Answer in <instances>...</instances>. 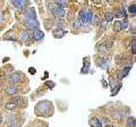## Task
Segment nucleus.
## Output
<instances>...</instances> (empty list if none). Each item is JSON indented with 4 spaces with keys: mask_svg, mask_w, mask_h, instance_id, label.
I'll use <instances>...</instances> for the list:
<instances>
[{
    "mask_svg": "<svg viewBox=\"0 0 136 127\" xmlns=\"http://www.w3.org/2000/svg\"><path fill=\"white\" fill-rule=\"evenodd\" d=\"M127 27H128V19H127V18H125V19L122 20V23H121V30L127 28Z\"/></svg>",
    "mask_w": 136,
    "mask_h": 127,
    "instance_id": "393cba45",
    "label": "nucleus"
},
{
    "mask_svg": "<svg viewBox=\"0 0 136 127\" xmlns=\"http://www.w3.org/2000/svg\"><path fill=\"white\" fill-rule=\"evenodd\" d=\"M127 127H135V117L129 116L127 119Z\"/></svg>",
    "mask_w": 136,
    "mask_h": 127,
    "instance_id": "4468645a",
    "label": "nucleus"
},
{
    "mask_svg": "<svg viewBox=\"0 0 136 127\" xmlns=\"http://www.w3.org/2000/svg\"><path fill=\"white\" fill-rule=\"evenodd\" d=\"M22 79V74L20 73H12L9 75V82L12 83H18Z\"/></svg>",
    "mask_w": 136,
    "mask_h": 127,
    "instance_id": "7ed1b4c3",
    "label": "nucleus"
},
{
    "mask_svg": "<svg viewBox=\"0 0 136 127\" xmlns=\"http://www.w3.org/2000/svg\"><path fill=\"white\" fill-rule=\"evenodd\" d=\"M16 107H17V105L15 104L14 102H12V101H10V102H6V103H5V108H6L7 110H14Z\"/></svg>",
    "mask_w": 136,
    "mask_h": 127,
    "instance_id": "2eb2a0df",
    "label": "nucleus"
},
{
    "mask_svg": "<svg viewBox=\"0 0 136 127\" xmlns=\"http://www.w3.org/2000/svg\"><path fill=\"white\" fill-rule=\"evenodd\" d=\"M12 102H14L16 105H22L23 104V98L22 97H17V95H14L12 98Z\"/></svg>",
    "mask_w": 136,
    "mask_h": 127,
    "instance_id": "9b49d317",
    "label": "nucleus"
},
{
    "mask_svg": "<svg viewBox=\"0 0 136 127\" xmlns=\"http://www.w3.org/2000/svg\"><path fill=\"white\" fill-rule=\"evenodd\" d=\"M90 125L92 126V127H102L101 121L99 120L96 117H92V118L90 119Z\"/></svg>",
    "mask_w": 136,
    "mask_h": 127,
    "instance_id": "1a4fd4ad",
    "label": "nucleus"
},
{
    "mask_svg": "<svg viewBox=\"0 0 136 127\" xmlns=\"http://www.w3.org/2000/svg\"><path fill=\"white\" fill-rule=\"evenodd\" d=\"M98 50L100 54H106L107 50H108V48H107V44L104 43V42H101V43L98 44Z\"/></svg>",
    "mask_w": 136,
    "mask_h": 127,
    "instance_id": "9d476101",
    "label": "nucleus"
},
{
    "mask_svg": "<svg viewBox=\"0 0 136 127\" xmlns=\"http://www.w3.org/2000/svg\"><path fill=\"white\" fill-rule=\"evenodd\" d=\"M136 54V39L133 38L132 40V55Z\"/></svg>",
    "mask_w": 136,
    "mask_h": 127,
    "instance_id": "4be33fe9",
    "label": "nucleus"
},
{
    "mask_svg": "<svg viewBox=\"0 0 136 127\" xmlns=\"http://www.w3.org/2000/svg\"><path fill=\"white\" fill-rule=\"evenodd\" d=\"M96 65L100 68H102V69H107V68H108V62H107V59H104V58L96 59Z\"/></svg>",
    "mask_w": 136,
    "mask_h": 127,
    "instance_id": "0eeeda50",
    "label": "nucleus"
},
{
    "mask_svg": "<svg viewBox=\"0 0 136 127\" xmlns=\"http://www.w3.org/2000/svg\"><path fill=\"white\" fill-rule=\"evenodd\" d=\"M120 89H121V84H118V85H117V86L114 89V90H115V92H112L111 95H116V94L119 92V90H120Z\"/></svg>",
    "mask_w": 136,
    "mask_h": 127,
    "instance_id": "a878e982",
    "label": "nucleus"
},
{
    "mask_svg": "<svg viewBox=\"0 0 136 127\" xmlns=\"http://www.w3.org/2000/svg\"><path fill=\"white\" fill-rule=\"evenodd\" d=\"M18 87H16L15 85H9L6 87V93L9 94V95H16L18 93Z\"/></svg>",
    "mask_w": 136,
    "mask_h": 127,
    "instance_id": "20e7f679",
    "label": "nucleus"
},
{
    "mask_svg": "<svg viewBox=\"0 0 136 127\" xmlns=\"http://www.w3.org/2000/svg\"><path fill=\"white\" fill-rule=\"evenodd\" d=\"M115 85H116V81H115V79H112V78H110V86H111V89H114Z\"/></svg>",
    "mask_w": 136,
    "mask_h": 127,
    "instance_id": "c85d7f7f",
    "label": "nucleus"
},
{
    "mask_svg": "<svg viewBox=\"0 0 136 127\" xmlns=\"http://www.w3.org/2000/svg\"><path fill=\"white\" fill-rule=\"evenodd\" d=\"M88 68H90V62H86L84 65V67L82 68V74H85L88 71Z\"/></svg>",
    "mask_w": 136,
    "mask_h": 127,
    "instance_id": "5701e85b",
    "label": "nucleus"
},
{
    "mask_svg": "<svg viewBox=\"0 0 136 127\" xmlns=\"http://www.w3.org/2000/svg\"><path fill=\"white\" fill-rule=\"evenodd\" d=\"M32 38L35 40V41H40V40L43 39V32H41L40 30H33Z\"/></svg>",
    "mask_w": 136,
    "mask_h": 127,
    "instance_id": "39448f33",
    "label": "nucleus"
},
{
    "mask_svg": "<svg viewBox=\"0 0 136 127\" xmlns=\"http://www.w3.org/2000/svg\"><path fill=\"white\" fill-rule=\"evenodd\" d=\"M54 5H56L57 7H60V8H66L67 7V1H54Z\"/></svg>",
    "mask_w": 136,
    "mask_h": 127,
    "instance_id": "aec40b11",
    "label": "nucleus"
},
{
    "mask_svg": "<svg viewBox=\"0 0 136 127\" xmlns=\"http://www.w3.org/2000/svg\"><path fill=\"white\" fill-rule=\"evenodd\" d=\"M46 85L48 87H51V89H52V87H54V83H53V82H47Z\"/></svg>",
    "mask_w": 136,
    "mask_h": 127,
    "instance_id": "cd10ccee",
    "label": "nucleus"
},
{
    "mask_svg": "<svg viewBox=\"0 0 136 127\" xmlns=\"http://www.w3.org/2000/svg\"><path fill=\"white\" fill-rule=\"evenodd\" d=\"M92 18H93V13L90 8H86L85 10V18H84V23H91L92 22Z\"/></svg>",
    "mask_w": 136,
    "mask_h": 127,
    "instance_id": "423d86ee",
    "label": "nucleus"
},
{
    "mask_svg": "<svg viewBox=\"0 0 136 127\" xmlns=\"http://www.w3.org/2000/svg\"><path fill=\"white\" fill-rule=\"evenodd\" d=\"M128 12L130 13V14H133V15H135V2L133 5H130L129 7H128Z\"/></svg>",
    "mask_w": 136,
    "mask_h": 127,
    "instance_id": "b1692460",
    "label": "nucleus"
},
{
    "mask_svg": "<svg viewBox=\"0 0 136 127\" xmlns=\"http://www.w3.org/2000/svg\"><path fill=\"white\" fill-rule=\"evenodd\" d=\"M104 19H106V22L107 20H112L114 19V13H110V12H107L106 14H104Z\"/></svg>",
    "mask_w": 136,
    "mask_h": 127,
    "instance_id": "412c9836",
    "label": "nucleus"
},
{
    "mask_svg": "<svg viewBox=\"0 0 136 127\" xmlns=\"http://www.w3.org/2000/svg\"><path fill=\"white\" fill-rule=\"evenodd\" d=\"M27 39H28V35H27V33L24 31L22 33V40H24V41H25V40H27Z\"/></svg>",
    "mask_w": 136,
    "mask_h": 127,
    "instance_id": "bb28decb",
    "label": "nucleus"
},
{
    "mask_svg": "<svg viewBox=\"0 0 136 127\" xmlns=\"http://www.w3.org/2000/svg\"><path fill=\"white\" fill-rule=\"evenodd\" d=\"M2 104V98H0V105Z\"/></svg>",
    "mask_w": 136,
    "mask_h": 127,
    "instance_id": "2f4dec72",
    "label": "nucleus"
},
{
    "mask_svg": "<svg viewBox=\"0 0 136 127\" xmlns=\"http://www.w3.org/2000/svg\"><path fill=\"white\" fill-rule=\"evenodd\" d=\"M2 123V115H1V112H0V124Z\"/></svg>",
    "mask_w": 136,
    "mask_h": 127,
    "instance_id": "7c9ffc66",
    "label": "nucleus"
},
{
    "mask_svg": "<svg viewBox=\"0 0 136 127\" xmlns=\"http://www.w3.org/2000/svg\"><path fill=\"white\" fill-rule=\"evenodd\" d=\"M35 127H41V126H35Z\"/></svg>",
    "mask_w": 136,
    "mask_h": 127,
    "instance_id": "72a5a7b5",
    "label": "nucleus"
},
{
    "mask_svg": "<svg viewBox=\"0 0 136 127\" xmlns=\"http://www.w3.org/2000/svg\"><path fill=\"white\" fill-rule=\"evenodd\" d=\"M114 30L116 32H119L121 31V22H119V20H116L114 24Z\"/></svg>",
    "mask_w": 136,
    "mask_h": 127,
    "instance_id": "6ab92c4d",
    "label": "nucleus"
},
{
    "mask_svg": "<svg viewBox=\"0 0 136 127\" xmlns=\"http://www.w3.org/2000/svg\"><path fill=\"white\" fill-rule=\"evenodd\" d=\"M25 25L27 26V28H33V30H39V26H40V23L38 22L36 18H28V19H25Z\"/></svg>",
    "mask_w": 136,
    "mask_h": 127,
    "instance_id": "f03ea898",
    "label": "nucleus"
},
{
    "mask_svg": "<svg viewBox=\"0 0 136 127\" xmlns=\"http://www.w3.org/2000/svg\"><path fill=\"white\" fill-rule=\"evenodd\" d=\"M51 12H52V15H53L57 19H62V18L65 17V15H66L65 9H62V8H60V7H57V6L52 7Z\"/></svg>",
    "mask_w": 136,
    "mask_h": 127,
    "instance_id": "f257e3e1",
    "label": "nucleus"
},
{
    "mask_svg": "<svg viewBox=\"0 0 136 127\" xmlns=\"http://www.w3.org/2000/svg\"><path fill=\"white\" fill-rule=\"evenodd\" d=\"M82 25H83V23L81 22L77 17H75L74 20H73V27H74V28H81V27H82Z\"/></svg>",
    "mask_w": 136,
    "mask_h": 127,
    "instance_id": "ddd939ff",
    "label": "nucleus"
},
{
    "mask_svg": "<svg viewBox=\"0 0 136 127\" xmlns=\"http://www.w3.org/2000/svg\"><path fill=\"white\" fill-rule=\"evenodd\" d=\"M122 115H124V113H122L120 110H118V109H117V110H115L114 112H112V117H114V118H116V119H119L120 117H122Z\"/></svg>",
    "mask_w": 136,
    "mask_h": 127,
    "instance_id": "f3484780",
    "label": "nucleus"
},
{
    "mask_svg": "<svg viewBox=\"0 0 136 127\" xmlns=\"http://www.w3.org/2000/svg\"><path fill=\"white\" fill-rule=\"evenodd\" d=\"M24 17H25V19H28V18H36L35 13H34V10L32 9V8H27V9L25 10Z\"/></svg>",
    "mask_w": 136,
    "mask_h": 127,
    "instance_id": "6e6552de",
    "label": "nucleus"
},
{
    "mask_svg": "<svg viewBox=\"0 0 136 127\" xmlns=\"http://www.w3.org/2000/svg\"><path fill=\"white\" fill-rule=\"evenodd\" d=\"M2 18V14H1V12H0V19Z\"/></svg>",
    "mask_w": 136,
    "mask_h": 127,
    "instance_id": "473e14b6",
    "label": "nucleus"
},
{
    "mask_svg": "<svg viewBox=\"0 0 136 127\" xmlns=\"http://www.w3.org/2000/svg\"><path fill=\"white\" fill-rule=\"evenodd\" d=\"M25 4H26L25 1H13V5L16 7V9H20Z\"/></svg>",
    "mask_w": 136,
    "mask_h": 127,
    "instance_id": "a211bd4d",
    "label": "nucleus"
},
{
    "mask_svg": "<svg viewBox=\"0 0 136 127\" xmlns=\"http://www.w3.org/2000/svg\"><path fill=\"white\" fill-rule=\"evenodd\" d=\"M30 73L31 74H35V68H30Z\"/></svg>",
    "mask_w": 136,
    "mask_h": 127,
    "instance_id": "c756f323",
    "label": "nucleus"
},
{
    "mask_svg": "<svg viewBox=\"0 0 136 127\" xmlns=\"http://www.w3.org/2000/svg\"><path fill=\"white\" fill-rule=\"evenodd\" d=\"M52 33H53L54 38H62V36L65 35V33H66V32H65L64 30H59V28H57V30H54Z\"/></svg>",
    "mask_w": 136,
    "mask_h": 127,
    "instance_id": "f8f14e48",
    "label": "nucleus"
},
{
    "mask_svg": "<svg viewBox=\"0 0 136 127\" xmlns=\"http://www.w3.org/2000/svg\"><path fill=\"white\" fill-rule=\"evenodd\" d=\"M116 74H117V77H118V79H122L125 76H126V73L124 71V69H117Z\"/></svg>",
    "mask_w": 136,
    "mask_h": 127,
    "instance_id": "dca6fc26",
    "label": "nucleus"
}]
</instances>
